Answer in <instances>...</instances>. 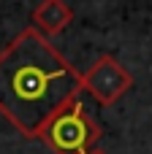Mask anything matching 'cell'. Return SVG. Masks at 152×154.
Instances as JSON below:
<instances>
[{"label":"cell","mask_w":152,"mask_h":154,"mask_svg":"<svg viewBox=\"0 0 152 154\" xmlns=\"http://www.w3.org/2000/svg\"><path fill=\"white\" fill-rule=\"evenodd\" d=\"M82 73L35 27H24L0 51V114L24 138H38L41 127L65 103L79 97Z\"/></svg>","instance_id":"6da1fadb"},{"label":"cell","mask_w":152,"mask_h":154,"mask_svg":"<svg viewBox=\"0 0 152 154\" xmlns=\"http://www.w3.org/2000/svg\"><path fill=\"white\" fill-rule=\"evenodd\" d=\"M38 138L54 154H90L101 141V125L84 111L82 100L73 97L57 114L49 116Z\"/></svg>","instance_id":"7a4b0ae2"},{"label":"cell","mask_w":152,"mask_h":154,"mask_svg":"<svg viewBox=\"0 0 152 154\" xmlns=\"http://www.w3.org/2000/svg\"><path fill=\"white\" fill-rule=\"evenodd\" d=\"M133 87V73L112 54H101L82 73V92L92 95L101 106H114Z\"/></svg>","instance_id":"3957f363"},{"label":"cell","mask_w":152,"mask_h":154,"mask_svg":"<svg viewBox=\"0 0 152 154\" xmlns=\"http://www.w3.org/2000/svg\"><path fill=\"white\" fill-rule=\"evenodd\" d=\"M30 19V27H35L41 35H60L73 22V8L65 0H41Z\"/></svg>","instance_id":"277c9868"},{"label":"cell","mask_w":152,"mask_h":154,"mask_svg":"<svg viewBox=\"0 0 152 154\" xmlns=\"http://www.w3.org/2000/svg\"><path fill=\"white\" fill-rule=\"evenodd\" d=\"M90 154H106V152H103V149H92Z\"/></svg>","instance_id":"5b68a950"}]
</instances>
